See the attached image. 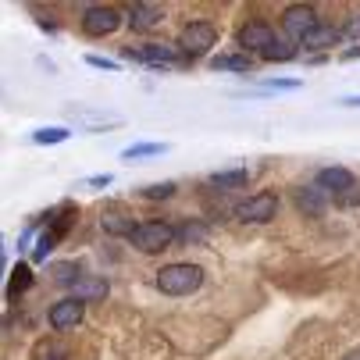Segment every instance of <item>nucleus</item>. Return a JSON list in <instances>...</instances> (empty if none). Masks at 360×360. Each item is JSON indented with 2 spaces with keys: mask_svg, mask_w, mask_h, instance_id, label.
<instances>
[{
  "mask_svg": "<svg viewBox=\"0 0 360 360\" xmlns=\"http://www.w3.org/2000/svg\"><path fill=\"white\" fill-rule=\"evenodd\" d=\"M200 285H203V268L200 264L179 261V264H165L158 271V289L165 296H193Z\"/></svg>",
  "mask_w": 360,
  "mask_h": 360,
  "instance_id": "nucleus-1",
  "label": "nucleus"
},
{
  "mask_svg": "<svg viewBox=\"0 0 360 360\" xmlns=\"http://www.w3.org/2000/svg\"><path fill=\"white\" fill-rule=\"evenodd\" d=\"M214 43H218V25L214 22H207V18H193L182 32H179V50L186 54V61H196V58H203L207 50H214Z\"/></svg>",
  "mask_w": 360,
  "mask_h": 360,
  "instance_id": "nucleus-2",
  "label": "nucleus"
},
{
  "mask_svg": "<svg viewBox=\"0 0 360 360\" xmlns=\"http://www.w3.org/2000/svg\"><path fill=\"white\" fill-rule=\"evenodd\" d=\"M122 61H139L150 68H175L186 61V54L172 43H139V46H122Z\"/></svg>",
  "mask_w": 360,
  "mask_h": 360,
  "instance_id": "nucleus-3",
  "label": "nucleus"
},
{
  "mask_svg": "<svg viewBox=\"0 0 360 360\" xmlns=\"http://www.w3.org/2000/svg\"><path fill=\"white\" fill-rule=\"evenodd\" d=\"M179 239V229L172 225V221H143L132 236H129V243L139 250V253H165L172 243Z\"/></svg>",
  "mask_w": 360,
  "mask_h": 360,
  "instance_id": "nucleus-4",
  "label": "nucleus"
},
{
  "mask_svg": "<svg viewBox=\"0 0 360 360\" xmlns=\"http://www.w3.org/2000/svg\"><path fill=\"white\" fill-rule=\"evenodd\" d=\"M275 214H278V193H271V189L253 193L250 200L236 203V211H232V218L243 225H268V221H275Z\"/></svg>",
  "mask_w": 360,
  "mask_h": 360,
  "instance_id": "nucleus-5",
  "label": "nucleus"
},
{
  "mask_svg": "<svg viewBox=\"0 0 360 360\" xmlns=\"http://www.w3.org/2000/svg\"><path fill=\"white\" fill-rule=\"evenodd\" d=\"M122 25H129V22H125L122 11L111 8V4H89V8L82 11V32L93 36V39L111 36V32H118Z\"/></svg>",
  "mask_w": 360,
  "mask_h": 360,
  "instance_id": "nucleus-6",
  "label": "nucleus"
},
{
  "mask_svg": "<svg viewBox=\"0 0 360 360\" xmlns=\"http://www.w3.org/2000/svg\"><path fill=\"white\" fill-rule=\"evenodd\" d=\"M82 318H86V303H82L79 296H65V300H58V303L46 311V321H50V328H54V332L79 328Z\"/></svg>",
  "mask_w": 360,
  "mask_h": 360,
  "instance_id": "nucleus-7",
  "label": "nucleus"
},
{
  "mask_svg": "<svg viewBox=\"0 0 360 360\" xmlns=\"http://www.w3.org/2000/svg\"><path fill=\"white\" fill-rule=\"evenodd\" d=\"M321 22H318V11L311 8V4H289L285 11H282V29L300 43L307 32H314Z\"/></svg>",
  "mask_w": 360,
  "mask_h": 360,
  "instance_id": "nucleus-8",
  "label": "nucleus"
},
{
  "mask_svg": "<svg viewBox=\"0 0 360 360\" xmlns=\"http://www.w3.org/2000/svg\"><path fill=\"white\" fill-rule=\"evenodd\" d=\"M239 46H243V54H250V50H257V54H264V50L278 39L275 36V29L268 25V22H246L243 29H239Z\"/></svg>",
  "mask_w": 360,
  "mask_h": 360,
  "instance_id": "nucleus-9",
  "label": "nucleus"
},
{
  "mask_svg": "<svg viewBox=\"0 0 360 360\" xmlns=\"http://www.w3.org/2000/svg\"><path fill=\"white\" fill-rule=\"evenodd\" d=\"M314 186H321L325 193H349V189L356 186V175H353L349 168H342V165H328V168L318 172Z\"/></svg>",
  "mask_w": 360,
  "mask_h": 360,
  "instance_id": "nucleus-10",
  "label": "nucleus"
},
{
  "mask_svg": "<svg viewBox=\"0 0 360 360\" xmlns=\"http://www.w3.org/2000/svg\"><path fill=\"white\" fill-rule=\"evenodd\" d=\"M100 229H104L108 236H125V239H129L139 225H136V218H132L125 207H108L104 214H100Z\"/></svg>",
  "mask_w": 360,
  "mask_h": 360,
  "instance_id": "nucleus-11",
  "label": "nucleus"
},
{
  "mask_svg": "<svg viewBox=\"0 0 360 360\" xmlns=\"http://www.w3.org/2000/svg\"><path fill=\"white\" fill-rule=\"evenodd\" d=\"M108 278H96V275H82L75 285H72V296H79L82 303H100L108 300Z\"/></svg>",
  "mask_w": 360,
  "mask_h": 360,
  "instance_id": "nucleus-12",
  "label": "nucleus"
},
{
  "mask_svg": "<svg viewBox=\"0 0 360 360\" xmlns=\"http://www.w3.org/2000/svg\"><path fill=\"white\" fill-rule=\"evenodd\" d=\"M339 39H342V29H335V25H325V22H321L314 32H307L296 46H300V50H328V46H335Z\"/></svg>",
  "mask_w": 360,
  "mask_h": 360,
  "instance_id": "nucleus-13",
  "label": "nucleus"
},
{
  "mask_svg": "<svg viewBox=\"0 0 360 360\" xmlns=\"http://www.w3.org/2000/svg\"><path fill=\"white\" fill-rule=\"evenodd\" d=\"M165 22V8L161 4H129V25L132 29H153Z\"/></svg>",
  "mask_w": 360,
  "mask_h": 360,
  "instance_id": "nucleus-14",
  "label": "nucleus"
},
{
  "mask_svg": "<svg viewBox=\"0 0 360 360\" xmlns=\"http://www.w3.org/2000/svg\"><path fill=\"white\" fill-rule=\"evenodd\" d=\"M325 189L321 186H303V189H296V203H300V211L303 214H311V218H321L325 214Z\"/></svg>",
  "mask_w": 360,
  "mask_h": 360,
  "instance_id": "nucleus-15",
  "label": "nucleus"
},
{
  "mask_svg": "<svg viewBox=\"0 0 360 360\" xmlns=\"http://www.w3.org/2000/svg\"><path fill=\"white\" fill-rule=\"evenodd\" d=\"M168 153V143H132L122 150V161H146V158H161Z\"/></svg>",
  "mask_w": 360,
  "mask_h": 360,
  "instance_id": "nucleus-16",
  "label": "nucleus"
},
{
  "mask_svg": "<svg viewBox=\"0 0 360 360\" xmlns=\"http://www.w3.org/2000/svg\"><path fill=\"white\" fill-rule=\"evenodd\" d=\"M32 278H36V275H32V268L18 261V264L11 268V278H8V300H18V292L32 289Z\"/></svg>",
  "mask_w": 360,
  "mask_h": 360,
  "instance_id": "nucleus-17",
  "label": "nucleus"
},
{
  "mask_svg": "<svg viewBox=\"0 0 360 360\" xmlns=\"http://www.w3.org/2000/svg\"><path fill=\"white\" fill-rule=\"evenodd\" d=\"M214 189H243L246 182H250V172L246 168H232V172H214L211 179H207Z\"/></svg>",
  "mask_w": 360,
  "mask_h": 360,
  "instance_id": "nucleus-18",
  "label": "nucleus"
},
{
  "mask_svg": "<svg viewBox=\"0 0 360 360\" xmlns=\"http://www.w3.org/2000/svg\"><path fill=\"white\" fill-rule=\"evenodd\" d=\"M65 139H72V129H65V125H43V129L32 132V143L36 146H58Z\"/></svg>",
  "mask_w": 360,
  "mask_h": 360,
  "instance_id": "nucleus-19",
  "label": "nucleus"
},
{
  "mask_svg": "<svg viewBox=\"0 0 360 360\" xmlns=\"http://www.w3.org/2000/svg\"><path fill=\"white\" fill-rule=\"evenodd\" d=\"M250 54H218L211 58V68L214 72H250Z\"/></svg>",
  "mask_w": 360,
  "mask_h": 360,
  "instance_id": "nucleus-20",
  "label": "nucleus"
},
{
  "mask_svg": "<svg viewBox=\"0 0 360 360\" xmlns=\"http://www.w3.org/2000/svg\"><path fill=\"white\" fill-rule=\"evenodd\" d=\"M296 50H300V46H292V43H285V39H275L261 58H264V61H292Z\"/></svg>",
  "mask_w": 360,
  "mask_h": 360,
  "instance_id": "nucleus-21",
  "label": "nucleus"
},
{
  "mask_svg": "<svg viewBox=\"0 0 360 360\" xmlns=\"http://www.w3.org/2000/svg\"><path fill=\"white\" fill-rule=\"evenodd\" d=\"M175 193H179L175 182H153V186H143V189H139L143 200H168V196H175Z\"/></svg>",
  "mask_w": 360,
  "mask_h": 360,
  "instance_id": "nucleus-22",
  "label": "nucleus"
},
{
  "mask_svg": "<svg viewBox=\"0 0 360 360\" xmlns=\"http://www.w3.org/2000/svg\"><path fill=\"white\" fill-rule=\"evenodd\" d=\"M54 246H58V239L50 236V232H43V236L36 239V250H32V261H36V264H43L46 257H50V250H54Z\"/></svg>",
  "mask_w": 360,
  "mask_h": 360,
  "instance_id": "nucleus-23",
  "label": "nucleus"
},
{
  "mask_svg": "<svg viewBox=\"0 0 360 360\" xmlns=\"http://www.w3.org/2000/svg\"><path fill=\"white\" fill-rule=\"evenodd\" d=\"M86 65H89V68H100V72H118V68H122V61L100 58V54H86Z\"/></svg>",
  "mask_w": 360,
  "mask_h": 360,
  "instance_id": "nucleus-24",
  "label": "nucleus"
},
{
  "mask_svg": "<svg viewBox=\"0 0 360 360\" xmlns=\"http://www.w3.org/2000/svg\"><path fill=\"white\" fill-rule=\"evenodd\" d=\"M54 275H58V285H75L79 282V264H61V268H54Z\"/></svg>",
  "mask_w": 360,
  "mask_h": 360,
  "instance_id": "nucleus-25",
  "label": "nucleus"
},
{
  "mask_svg": "<svg viewBox=\"0 0 360 360\" xmlns=\"http://www.w3.org/2000/svg\"><path fill=\"white\" fill-rule=\"evenodd\" d=\"M179 239H186V243H193V239H207V229H203V225H182Z\"/></svg>",
  "mask_w": 360,
  "mask_h": 360,
  "instance_id": "nucleus-26",
  "label": "nucleus"
},
{
  "mask_svg": "<svg viewBox=\"0 0 360 360\" xmlns=\"http://www.w3.org/2000/svg\"><path fill=\"white\" fill-rule=\"evenodd\" d=\"M303 82L300 79H268L264 82V89H300Z\"/></svg>",
  "mask_w": 360,
  "mask_h": 360,
  "instance_id": "nucleus-27",
  "label": "nucleus"
},
{
  "mask_svg": "<svg viewBox=\"0 0 360 360\" xmlns=\"http://www.w3.org/2000/svg\"><path fill=\"white\" fill-rule=\"evenodd\" d=\"M342 36H349V39H360V15H353V18L342 25Z\"/></svg>",
  "mask_w": 360,
  "mask_h": 360,
  "instance_id": "nucleus-28",
  "label": "nucleus"
},
{
  "mask_svg": "<svg viewBox=\"0 0 360 360\" xmlns=\"http://www.w3.org/2000/svg\"><path fill=\"white\" fill-rule=\"evenodd\" d=\"M111 182H115V175H93L86 186H89V189H108Z\"/></svg>",
  "mask_w": 360,
  "mask_h": 360,
  "instance_id": "nucleus-29",
  "label": "nucleus"
},
{
  "mask_svg": "<svg viewBox=\"0 0 360 360\" xmlns=\"http://www.w3.org/2000/svg\"><path fill=\"white\" fill-rule=\"evenodd\" d=\"M342 108H360V96H342Z\"/></svg>",
  "mask_w": 360,
  "mask_h": 360,
  "instance_id": "nucleus-30",
  "label": "nucleus"
}]
</instances>
